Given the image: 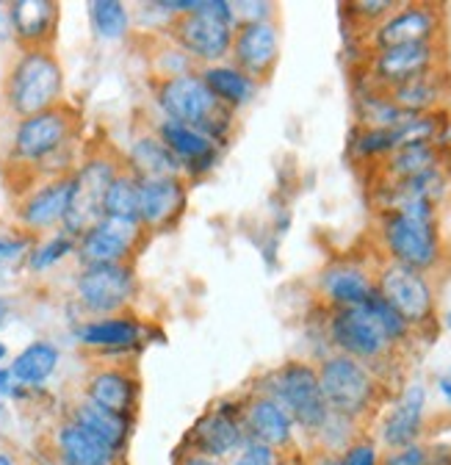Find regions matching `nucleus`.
<instances>
[{"mask_svg": "<svg viewBox=\"0 0 451 465\" xmlns=\"http://www.w3.org/2000/svg\"><path fill=\"white\" fill-rule=\"evenodd\" d=\"M266 396L274 399L291 416V421L310 435H319L329 419V407L319 385V371L310 363L291 361L279 366L266 380Z\"/></svg>", "mask_w": 451, "mask_h": 465, "instance_id": "423d86ee", "label": "nucleus"}, {"mask_svg": "<svg viewBox=\"0 0 451 465\" xmlns=\"http://www.w3.org/2000/svg\"><path fill=\"white\" fill-rule=\"evenodd\" d=\"M241 419H244L247 440L266 443L269 449H283L294 438L291 416L266 393L252 396L247 404H241Z\"/></svg>", "mask_w": 451, "mask_h": 465, "instance_id": "412c9836", "label": "nucleus"}, {"mask_svg": "<svg viewBox=\"0 0 451 465\" xmlns=\"http://www.w3.org/2000/svg\"><path fill=\"white\" fill-rule=\"evenodd\" d=\"M0 465H20V462L9 449H0Z\"/></svg>", "mask_w": 451, "mask_h": 465, "instance_id": "a18cd8bd", "label": "nucleus"}, {"mask_svg": "<svg viewBox=\"0 0 451 465\" xmlns=\"http://www.w3.org/2000/svg\"><path fill=\"white\" fill-rule=\"evenodd\" d=\"M6 319H9V305H6V300H0V327L6 324Z\"/></svg>", "mask_w": 451, "mask_h": 465, "instance_id": "49530a36", "label": "nucleus"}, {"mask_svg": "<svg viewBox=\"0 0 451 465\" xmlns=\"http://www.w3.org/2000/svg\"><path fill=\"white\" fill-rule=\"evenodd\" d=\"M70 421H75L78 427L92 432L97 440H103L111 451H117V454H123V449L128 443V435H131V421L128 419L103 411V407L92 404L89 399H81V401L73 404Z\"/></svg>", "mask_w": 451, "mask_h": 465, "instance_id": "cd10ccee", "label": "nucleus"}, {"mask_svg": "<svg viewBox=\"0 0 451 465\" xmlns=\"http://www.w3.org/2000/svg\"><path fill=\"white\" fill-rule=\"evenodd\" d=\"M172 12L166 34L191 62L211 67L230 55L233 47V4L224 0H181V4H161Z\"/></svg>", "mask_w": 451, "mask_h": 465, "instance_id": "f257e3e1", "label": "nucleus"}, {"mask_svg": "<svg viewBox=\"0 0 451 465\" xmlns=\"http://www.w3.org/2000/svg\"><path fill=\"white\" fill-rule=\"evenodd\" d=\"M9 20L23 50H53L55 28H59V4L17 0V4H9Z\"/></svg>", "mask_w": 451, "mask_h": 465, "instance_id": "6ab92c4d", "label": "nucleus"}, {"mask_svg": "<svg viewBox=\"0 0 451 465\" xmlns=\"http://www.w3.org/2000/svg\"><path fill=\"white\" fill-rule=\"evenodd\" d=\"M236 465H274V449L258 440H247L239 451Z\"/></svg>", "mask_w": 451, "mask_h": 465, "instance_id": "ea45409f", "label": "nucleus"}, {"mask_svg": "<svg viewBox=\"0 0 451 465\" xmlns=\"http://www.w3.org/2000/svg\"><path fill=\"white\" fill-rule=\"evenodd\" d=\"M147 232L139 224H125L117 219H103L94 224L86 236L78 239V258L86 266H114V263H131L136 255V247Z\"/></svg>", "mask_w": 451, "mask_h": 465, "instance_id": "2eb2a0df", "label": "nucleus"}, {"mask_svg": "<svg viewBox=\"0 0 451 465\" xmlns=\"http://www.w3.org/2000/svg\"><path fill=\"white\" fill-rule=\"evenodd\" d=\"M28 239H0V261H12L28 250Z\"/></svg>", "mask_w": 451, "mask_h": 465, "instance_id": "a19ab883", "label": "nucleus"}, {"mask_svg": "<svg viewBox=\"0 0 451 465\" xmlns=\"http://www.w3.org/2000/svg\"><path fill=\"white\" fill-rule=\"evenodd\" d=\"M75 247H78V239L70 236L67 230L55 232V236H53L47 244H42L39 250H34V255H31V269H36V272L50 269V266H55L59 261H64L67 255H73Z\"/></svg>", "mask_w": 451, "mask_h": 465, "instance_id": "c9c22d12", "label": "nucleus"}, {"mask_svg": "<svg viewBox=\"0 0 451 465\" xmlns=\"http://www.w3.org/2000/svg\"><path fill=\"white\" fill-rule=\"evenodd\" d=\"M316 465H344V462L338 460V457H321V460H319Z\"/></svg>", "mask_w": 451, "mask_h": 465, "instance_id": "de8ad7c7", "label": "nucleus"}, {"mask_svg": "<svg viewBox=\"0 0 451 465\" xmlns=\"http://www.w3.org/2000/svg\"><path fill=\"white\" fill-rule=\"evenodd\" d=\"M78 302L97 319L117 316L128 308L136 291L133 263L86 266L78 277Z\"/></svg>", "mask_w": 451, "mask_h": 465, "instance_id": "9d476101", "label": "nucleus"}, {"mask_svg": "<svg viewBox=\"0 0 451 465\" xmlns=\"http://www.w3.org/2000/svg\"><path fill=\"white\" fill-rule=\"evenodd\" d=\"M213 465H219V462H213Z\"/></svg>", "mask_w": 451, "mask_h": 465, "instance_id": "603ef678", "label": "nucleus"}, {"mask_svg": "<svg viewBox=\"0 0 451 465\" xmlns=\"http://www.w3.org/2000/svg\"><path fill=\"white\" fill-rule=\"evenodd\" d=\"M319 385L332 416L360 419L371 411L377 399V380L366 363L349 355H329L319 369Z\"/></svg>", "mask_w": 451, "mask_h": 465, "instance_id": "6e6552de", "label": "nucleus"}, {"mask_svg": "<svg viewBox=\"0 0 451 465\" xmlns=\"http://www.w3.org/2000/svg\"><path fill=\"white\" fill-rule=\"evenodd\" d=\"M123 166L125 161L114 150H97L78 166V172L73 174L70 203H67L64 222H62L70 236L81 239L94 224L103 222L105 192Z\"/></svg>", "mask_w": 451, "mask_h": 465, "instance_id": "20e7f679", "label": "nucleus"}, {"mask_svg": "<svg viewBox=\"0 0 451 465\" xmlns=\"http://www.w3.org/2000/svg\"><path fill=\"white\" fill-rule=\"evenodd\" d=\"M448 92H451L448 73L437 67L382 94L405 114H432V111H440V103L448 97Z\"/></svg>", "mask_w": 451, "mask_h": 465, "instance_id": "bb28decb", "label": "nucleus"}, {"mask_svg": "<svg viewBox=\"0 0 451 465\" xmlns=\"http://www.w3.org/2000/svg\"><path fill=\"white\" fill-rule=\"evenodd\" d=\"M374 285H377V294L410 324V330L432 322L435 294L424 272H416L410 266L390 261L379 269Z\"/></svg>", "mask_w": 451, "mask_h": 465, "instance_id": "1a4fd4ad", "label": "nucleus"}, {"mask_svg": "<svg viewBox=\"0 0 451 465\" xmlns=\"http://www.w3.org/2000/svg\"><path fill=\"white\" fill-rule=\"evenodd\" d=\"M103 219H117L125 224H139V174L125 163L105 192ZM142 227V224H139Z\"/></svg>", "mask_w": 451, "mask_h": 465, "instance_id": "473e14b6", "label": "nucleus"}, {"mask_svg": "<svg viewBox=\"0 0 451 465\" xmlns=\"http://www.w3.org/2000/svg\"><path fill=\"white\" fill-rule=\"evenodd\" d=\"M178 465H213V460H205L200 454H186Z\"/></svg>", "mask_w": 451, "mask_h": 465, "instance_id": "c03bdc74", "label": "nucleus"}, {"mask_svg": "<svg viewBox=\"0 0 451 465\" xmlns=\"http://www.w3.org/2000/svg\"><path fill=\"white\" fill-rule=\"evenodd\" d=\"M78 123H81V114L67 103H59L42 114L28 116V120H20L15 139H12V158L25 166L47 163L64 147H70L78 131Z\"/></svg>", "mask_w": 451, "mask_h": 465, "instance_id": "0eeeda50", "label": "nucleus"}, {"mask_svg": "<svg viewBox=\"0 0 451 465\" xmlns=\"http://www.w3.org/2000/svg\"><path fill=\"white\" fill-rule=\"evenodd\" d=\"M437 67H443L440 45H399L371 53L368 78L374 92H390Z\"/></svg>", "mask_w": 451, "mask_h": 465, "instance_id": "9b49d317", "label": "nucleus"}, {"mask_svg": "<svg viewBox=\"0 0 451 465\" xmlns=\"http://www.w3.org/2000/svg\"><path fill=\"white\" fill-rule=\"evenodd\" d=\"M0 361H6V343L0 341Z\"/></svg>", "mask_w": 451, "mask_h": 465, "instance_id": "09e8293b", "label": "nucleus"}, {"mask_svg": "<svg viewBox=\"0 0 451 465\" xmlns=\"http://www.w3.org/2000/svg\"><path fill=\"white\" fill-rule=\"evenodd\" d=\"M142 327L131 316H103L78 327V341L94 349H128L139 341Z\"/></svg>", "mask_w": 451, "mask_h": 465, "instance_id": "c756f323", "label": "nucleus"}, {"mask_svg": "<svg viewBox=\"0 0 451 465\" xmlns=\"http://www.w3.org/2000/svg\"><path fill=\"white\" fill-rule=\"evenodd\" d=\"M158 139L163 142V147L169 153L181 161L183 172H189V174H202L216 161V144L208 136H202L200 131L189 128V125L163 120L158 125Z\"/></svg>", "mask_w": 451, "mask_h": 465, "instance_id": "b1692460", "label": "nucleus"}, {"mask_svg": "<svg viewBox=\"0 0 451 465\" xmlns=\"http://www.w3.org/2000/svg\"><path fill=\"white\" fill-rule=\"evenodd\" d=\"M344 465H379V454H377V446L368 443V440H355L344 449V457H341Z\"/></svg>", "mask_w": 451, "mask_h": 465, "instance_id": "4c0bfd02", "label": "nucleus"}, {"mask_svg": "<svg viewBox=\"0 0 451 465\" xmlns=\"http://www.w3.org/2000/svg\"><path fill=\"white\" fill-rule=\"evenodd\" d=\"M92 9V25L103 39H120L128 34V6L117 4V0H94L89 6Z\"/></svg>", "mask_w": 451, "mask_h": 465, "instance_id": "72a5a7b5", "label": "nucleus"}, {"mask_svg": "<svg viewBox=\"0 0 451 465\" xmlns=\"http://www.w3.org/2000/svg\"><path fill=\"white\" fill-rule=\"evenodd\" d=\"M437 388H440V396L446 399V404L451 407V369L437 377Z\"/></svg>", "mask_w": 451, "mask_h": 465, "instance_id": "37998d69", "label": "nucleus"}, {"mask_svg": "<svg viewBox=\"0 0 451 465\" xmlns=\"http://www.w3.org/2000/svg\"><path fill=\"white\" fill-rule=\"evenodd\" d=\"M158 105L163 108L166 120L189 125L208 136L213 144L224 142L230 125H233V111L224 108L202 84L197 70L172 75V78H161L155 89Z\"/></svg>", "mask_w": 451, "mask_h": 465, "instance_id": "f03ea898", "label": "nucleus"}, {"mask_svg": "<svg viewBox=\"0 0 451 465\" xmlns=\"http://www.w3.org/2000/svg\"><path fill=\"white\" fill-rule=\"evenodd\" d=\"M329 338L338 349H341V355H349L360 363L379 361L393 349V343L387 341L379 322L374 319V313L366 305L335 311L329 319Z\"/></svg>", "mask_w": 451, "mask_h": 465, "instance_id": "f8f14e48", "label": "nucleus"}, {"mask_svg": "<svg viewBox=\"0 0 451 465\" xmlns=\"http://www.w3.org/2000/svg\"><path fill=\"white\" fill-rule=\"evenodd\" d=\"M70 189H73V174L44 181L39 189H31L17 208V222L25 230H50L55 224H62L70 203Z\"/></svg>", "mask_w": 451, "mask_h": 465, "instance_id": "aec40b11", "label": "nucleus"}, {"mask_svg": "<svg viewBox=\"0 0 451 465\" xmlns=\"http://www.w3.org/2000/svg\"><path fill=\"white\" fill-rule=\"evenodd\" d=\"M379 236L393 263L426 272L440 261V227L437 213L416 211H382Z\"/></svg>", "mask_w": 451, "mask_h": 465, "instance_id": "39448f33", "label": "nucleus"}, {"mask_svg": "<svg viewBox=\"0 0 451 465\" xmlns=\"http://www.w3.org/2000/svg\"><path fill=\"white\" fill-rule=\"evenodd\" d=\"M446 158H448L446 144H435V142L405 144L382 158V178L385 183H397V181L418 178V174H426L435 169H448Z\"/></svg>", "mask_w": 451, "mask_h": 465, "instance_id": "393cba45", "label": "nucleus"}, {"mask_svg": "<svg viewBox=\"0 0 451 465\" xmlns=\"http://www.w3.org/2000/svg\"><path fill=\"white\" fill-rule=\"evenodd\" d=\"M446 327H448V330H451V311H448V313H446Z\"/></svg>", "mask_w": 451, "mask_h": 465, "instance_id": "8fccbe9b", "label": "nucleus"}, {"mask_svg": "<svg viewBox=\"0 0 451 465\" xmlns=\"http://www.w3.org/2000/svg\"><path fill=\"white\" fill-rule=\"evenodd\" d=\"M247 443V430L241 419V407L239 404H216L194 424L189 432V454H200L205 460H224Z\"/></svg>", "mask_w": 451, "mask_h": 465, "instance_id": "ddd939ff", "label": "nucleus"}, {"mask_svg": "<svg viewBox=\"0 0 451 465\" xmlns=\"http://www.w3.org/2000/svg\"><path fill=\"white\" fill-rule=\"evenodd\" d=\"M197 73H200L202 84L208 86V92L230 111L247 105L258 92V84L252 78H247L239 67H230V64H211V67H200Z\"/></svg>", "mask_w": 451, "mask_h": 465, "instance_id": "c85d7f7f", "label": "nucleus"}, {"mask_svg": "<svg viewBox=\"0 0 451 465\" xmlns=\"http://www.w3.org/2000/svg\"><path fill=\"white\" fill-rule=\"evenodd\" d=\"M443 15L432 4H405L385 17L371 31V47H399V45H437Z\"/></svg>", "mask_w": 451, "mask_h": 465, "instance_id": "4468645a", "label": "nucleus"}, {"mask_svg": "<svg viewBox=\"0 0 451 465\" xmlns=\"http://www.w3.org/2000/svg\"><path fill=\"white\" fill-rule=\"evenodd\" d=\"M42 465H59V462H55V460H53V462H42Z\"/></svg>", "mask_w": 451, "mask_h": 465, "instance_id": "3c124183", "label": "nucleus"}, {"mask_svg": "<svg viewBox=\"0 0 451 465\" xmlns=\"http://www.w3.org/2000/svg\"><path fill=\"white\" fill-rule=\"evenodd\" d=\"M186 181L181 174L139 178V224L144 232H163L186 211Z\"/></svg>", "mask_w": 451, "mask_h": 465, "instance_id": "dca6fc26", "label": "nucleus"}, {"mask_svg": "<svg viewBox=\"0 0 451 465\" xmlns=\"http://www.w3.org/2000/svg\"><path fill=\"white\" fill-rule=\"evenodd\" d=\"M53 449L59 465H120L117 451H111L103 440H97L92 432L70 419L55 430Z\"/></svg>", "mask_w": 451, "mask_h": 465, "instance_id": "5701e85b", "label": "nucleus"}, {"mask_svg": "<svg viewBox=\"0 0 451 465\" xmlns=\"http://www.w3.org/2000/svg\"><path fill=\"white\" fill-rule=\"evenodd\" d=\"M59 349H55L50 341H34L28 343L23 352L12 361L9 371L12 380L20 385H42L53 377L55 366H59Z\"/></svg>", "mask_w": 451, "mask_h": 465, "instance_id": "7c9ffc66", "label": "nucleus"}, {"mask_svg": "<svg viewBox=\"0 0 451 465\" xmlns=\"http://www.w3.org/2000/svg\"><path fill=\"white\" fill-rule=\"evenodd\" d=\"M83 399L131 421L139 407V380L128 369H97L86 380Z\"/></svg>", "mask_w": 451, "mask_h": 465, "instance_id": "a211bd4d", "label": "nucleus"}, {"mask_svg": "<svg viewBox=\"0 0 451 465\" xmlns=\"http://www.w3.org/2000/svg\"><path fill=\"white\" fill-rule=\"evenodd\" d=\"M379 465H429V454H426L424 446L410 443L405 449H393Z\"/></svg>", "mask_w": 451, "mask_h": 465, "instance_id": "58836bf2", "label": "nucleus"}, {"mask_svg": "<svg viewBox=\"0 0 451 465\" xmlns=\"http://www.w3.org/2000/svg\"><path fill=\"white\" fill-rule=\"evenodd\" d=\"M424 404H426V391L421 382H410L402 396L397 399V404L390 407V413L385 416L382 424V440L390 449H405L410 443H416V438L421 435V424H424Z\"/></svg>", "mask_w": 451, "mask_h": 465, "instance_id": "4be33fe9", "label": "nucleus"}, {"mask_svg": "<svg viewBox=\"0 0 451 465\" xmlns=\"http://www.w3.org/2000/svg\"><path fill=\"white\" fill-rule=\"evenodd\" d=\"M366 308L374 313V319L379 322V327H382V332L387 335V341L393 343V346H397V343H402V341H407L410 338V324L397 313V311H393L379 294H377V291H374V294H371V300L366 302Z\"/></svg>", "mask_w": 451, "mask_h": 465, "instance_id": "f704fd0d", "label": "nucleus"}, {"mask_svg": "<svg viewBox=\"0 0 451 465\" xmlns=\"http://www.w3.org/2000/svg\"><path fill=\"white\" fill-rule=\"evenodd\" d=\"M349 15L360 23H382L385 17H390L393 12L399 9V4H393V0H358V4H349ZM374 25V28H377Z\"/></svg>", "mask_w": 451, "mask_h": 465, "instance_id": "e433bc0d", "label": "nucleus"}, {"mask_svg": "<svg viewBox=\"0 0 451 465\" xmlns=\"http://www.w3.org/2000/svg\"><path fill=\"white\" fill-rule=\"evenodd\" d=\"M62 92L64 73L53 50H23L6 75V103L20 120L59 105Z\"/></svg>", "mask_w": 451, "mask_h": 465, "instance_id": "7ed1b4c3", "label": "nucleus"}, {"mask_svg": "<svg viewBox=\"0 0 451 465\" xmlns=\"http://www.w3.org/2000/svg\"><path fill=\"white\" fill-rule=\"evenodd\" d=\"M233 67H239L247 78L269 81L279 62V36L271 23H244L233 31L230 47Z\"/></svg>", "mask_w": 451, "mask_h": 465, "instance_id": "f3484780", "label": "nucleus"}, {"mask_svg": "<svg viewBox=\"0 0 451 465\" xmlns=\"http://www.w3.org/2000/svg\"><path fill=\"white\" fill-rule=\"evenodd\" d=\"M9 396H15V380H12V371L9 369L0 366V413H4Z\"/></svg>", "mask_w": 451, "mask_h": 465, "instance_id": "79ce46f5", "label": "nucleus"}, {"mask_svg": "<svg viewBox=\"0 0 451 465\" xmlns=\"http://www.w3.org/2000/svg\"><path fill=\"white\" fill-rule=\"evenodd\" d=\"M377 291L374 280L352 263H335L321 274V294L335 305V311L344 308H363Z\"/></svg>", "mask_w": 451, "mask_h": 465, "instance_id": "a878e982", "label": "nucleus"}, {"mask_svg": "<svg viewBox=\"0 0 451 465\" xmlns=\"http://www.w3.org/2000/svg\"><path fill=\"white\" fill-rule=\"evenodd\" d=\"M128 166L139 174V178H166V174H181V161L163 147L158 136H139L131 147Z\"/></svg>", "mask_w": 451, "mask_h": 465, "instance_id": "2f4dec72", "label": "nucleus"}]
</instances>
